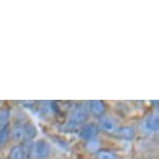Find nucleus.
Listing matches in <instances>:
<instances>
[{
	"label": "nucleus",
	"mask_w": 159,
	"mask_h": 159,
	"mask_svg": "<svg viewBox=\"0 0 159 159\" xmlns=\"http://www.w3.org/2000/svg\"><path fill=\"white\" fill-rule=\"evenodd\" d=\"M50 153L51 148L45 140H37L31 147V155L35 159H46Z\"/></svg>",
	"instance_id": "f257e3e1"
},
{
	"label": "nucleus",
	"mask_w": 159,
	"mask_h": 159,
	"mask_svg": "<svg viewBox=\"0 0 159 159\" xmlns=\"http://www.w3.org/2000/svg\"><path fill=\"white\" fill-rule=\"evenodd\" d=\"M86 121H88V113L82 109H76L71 113L67 123V127L70 129H76L79 126H82Z\"/></svg>",
	"instance_id": "f03ea898"
},
{
	"label": "nucleus",
	"mask_w": 159,
	"mask_h": 159,
	"mask_svg": "<svg viewBox=\"0 0 159 159\" xmlns=\"http://www.w3.org/2000/svg\"><path fill=\"white\" fill-rule=\"evenodd\" d=\"M142 129L145 133L154 134L159 129V118L157 115H151L143 120L142 123Z\"/></svg>",
	"instance_id": "7ed1b4c3"
},
{
	"label": "nucleus",
	"mask_w": 159,
	"mask_h": 159,
	"mask_svg": "<svg viewBox=\"0 0 159 159\" xmlns=\"http://www.w3.org/2000/svg\"><path fill=\"white\" fill-rule=\"evenodd\" d=\"M99 133V129L97 125L95 124H85L82 126V128L79 131V137L85 142H89L91 139H96V136Z\"/></svg>",
	"instance_id": "20e7f679"
},
{
	"label": "nucleus",
	"mask_w": 159,
	"mask_h": 159,
	"mask_svg": "<svg viewBox=\"0 0 159 159\" xmlns=\"http://www.w3.org/2000/svg\"><path fill=\"white\" fill-rule=\"evenodd\" d=\"M99 126H100L101 130H103L106 133H115L118 129L116 121L109 116H101L99 119Z\"/></svg>",
	"instance_id": "39448f33"
},
{
	"label": "nucleus",
	"mask_w": 159,
	"mask_h": 159,
	"mask_svg": "<svg viewBox=\"0 0 159 159\" xmlns=\"http://www.w3.org/2000/svg\"><path fill=\"white\" fill-rule=\"evenodd\" d=\"M89 107H91L92 112L97 116H103V113L105 112V109H106L105 103L103 101H100V100L92 101Z\"/></svg>",
	"instance_id": "423d86ee"
},
{
	"label": "nucleus",
	"mask_w": 159,
	"mask_h": 159,
	"mask_svg": "<svg viewBox=\"0 0 159 159\" xmlns=\"http://www.w3.org/2000/svg\"><path fill=\"white\" fill-rule=\"evenodd\" d=\"M11 139H13V140H15V142H18V143L23 142L24 139H25L24 126H21V125L14 126L13 129H11Z\"/></svg>",
	"instance_id": "0eeeda50"
},
{
	"label": "nucleus",
	"mask_w": 159,
	"mask_h": 159,
	"mask_svg": "<svg viewBox=\"0 0 159 159\" xmlns=\"http://www.w3.org/2000/svg\"><path fill=\"white\" fill-rule=\"evenodd\" d=\"M25 158V151L23 147L20 145L14 146L10 151V159H24Z\"/></svg>",
	"instance_id": "6e6552de"
},
{
	"label": "nucleus",
	"mask_w": 159,
	"mask_h": 159,
	"mask_svg": "<svg viewBox=\"0 0 159 159\" xmlns=\"http://www.w3.org/2000/svg\"><path fill=\"white\" fill-rule=\"evenodd\" d=\"M119 135L121 136L122 139L130 140L135 135V131H134V129L132 127L126 126V127H122L119 129Z\"/></svg>",
	"instance_id": "1a4fd4ad"
},
{
	"label": "nucleus",
	"mask_w": 159,
	"mask_h": 159,
	"mask_svg": "<svg viewBox=\"0 0 159 159\" xmlns=\"http://www.w3.org/2000/svg\"><path fill=\"white\" fill-rule=\"evenodd\" d=\"M8 139H10V129L5 126L2 129H0V149L7 145Z\"/></svg>",
	"instance_id": "9d476101"
},
{
	"label": "nucleus",
	"mask_w": 159,
	"mask_h": 159,
	"mask_svg": "<svg viewBox=\"0 0 159 159\" xmlns=\"http://www.w3.org/2000/svg\"><path fill=\"white\" fill-rule=\"evenodd\" d=\"M24 130H25V137H27L28 139H34L38 134L37 128L32 124H27L24 126Z\"/></svg>",
	"instance_id": "9b49d317"
},
{
	"label": "nucleus",
	"mask_w": 159,
	"mask_h": 159,
	"mask_svg": "<svg viewBox=\"0 0 159 159\" xmlns=\"http://www.w3.org/2000/svg\"><path fill=\"white\" fill-rule=\"evenodd\" d=\"M98 159H116V155L111 151H107V150H101L97 154Z\"/></svg>",
	"instance_id": "f8f14e48"
},
{
	"label": "nucleus",
	"mask_w": 159,
	"mask_h": 159,
	"mask_svg": "<svg viewBox=\"0 0 159 159\" xmlns=\"http://www.w3.org/2000/svg\"><path fill=\"white\" fill-rule=\"evenodd\" d=\"M100 142H99L98 139H91L89 140V142H86V149L89 150V151L91 152H96L98 151L99 149H100Z\"/></svg>",
	"instance_id": "ddd939ff"
},
{
	"label": "nucleus",
	"mask_w": 159,
	"mask_h": 159,
	"mask_svg": "<svg viewBox=\"0 0 159 159\" xmlns=\"http://www.w3.org/2000/svg\"><path fill=\"white\" fill-rule=\"evenodd\" d=\"M10 119V111L8 110H2L0 111V129L5 127Z\"/></svg>",
	"instance_id": "4468645a"
}]
</instances>
